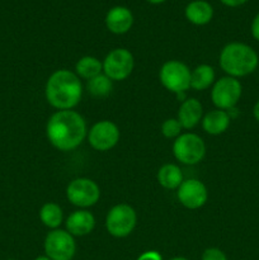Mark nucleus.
Masks as SVG:
<instances>
[{
    "label": "nucleus",
    "instance_id": "obj_1",
    "mask_svg": "<svg viewBox=\"0 0 259 260\" xmlns=\"http://www.w3.org/2000/svg\"><path fill=\"white\" fill-rule=\"evenodd\" d=\"M46 135L53 147L60 151H71L80 146L88 136L86 122L73 109L57 111L46 124Z\"/></svg>",
    "mask_w": 259,
    "mask_h": 260
},
{
    "label": "nucleus",
    "instance_id": "obj_2",
    "mask_svg": "<svg viewBox=\"0 0 259 260\" xmlns=\"http://www.w3.org/2000/svg\"><path fill=\"white\" fill-rule=\"evenodd\" d=\"M45 95L48 104L57 111H69L75 108L81 101L83 85L75 73L66 69L51 74L46 83Z\"/></svg>",
    "mask_w": 259,
    "mask_h": 260
},
{
    "label": "nucleus",
    "instance_id": "obj_3",
    "mask_svg": "<svg viewBox=\"0 0 259 260\" xmlns=\"http://www.w3.org/2000/svg\"><path fill=\"white\" fill-rule=\"evenodd\" d=\"M218 62L229 76L238 79L254 73L259 58L255 50L246 43L231 42L221 50Z\"/></svg>",
    "mask_w": 259,
    "mask_h": 260
},
{
    "label": "nucleus",
    "instance_id": "obj_4",
    "mask_svg": "<svg viewBox=\"0 0 259 260\" xmlns=\"http://www.w3.org/2000/svg\"><path fill=\"white\" fill-rule=\"evenodd\" d=\"M159 79L167 90L177 94L178 98L184 101V93L190 88V70L184 62L178 60L167 61L160 69Z\"/></svg>",
    "mask_w": 259,
    "mask_h": 260
},
{
    "label": "nucleus",
    "instance_id": "obj_5",
    "mask_svg": "<svg viewBox=\"0 0 259 260\" xmlns=\"http://www.w3.org/2000/svg\"><path fill=\"white\" fill-rule=\"evenodd\" d=\"M137 223L136 211L126 203L113 206L106 217V229L113 238H126L135 230Z\"/></svg>",
    "mask_w": 259,
    "mask_h": 260
},
{
    "label": "nucleus",
    "instance_id": "obj_6",
    "mask_svg": "<svg viewBox=\"0 0 259 260\" xmlns=\"http://www.w3.org/2000/svg\"><path fill=\"white\" fill-rule=\"evenodd\" d=\"M173 154L182 164L196 165L202 161L206 155L205 141L202 137L192 132L182 134L173 144Z\"/></svg>",
    "mask_w": 259,
    "mask_h": 260
},
{
    "label": "nucleus",
    "instance_id": "obj_7",
    "mask_svg": "<svg viewBox=\"0 0 259 260\" xmlns=\"http://www.w3.org/2000/svg\"><path fill=\"white\" fill-rule=\"evenodd\" d=\"M43 249L45 255L51 260H73L76 253V243L70 233L56 229L46 235Z\"/></svg>",
    "mask_w": 259,
    "mask_h": 260
},
{
    "label": "nucleus",
    "instance_id": "obj_8",
    "mask_svg": "<svg viewBox=\"0 0 259 260\" xmlns=\"http://www.w3.org/2000/svg\"><path fill=\"white\" fill-rule=\"evenodd\" d=\"M66 197L71 205L85 210L96 205L101 198V189L99 185L89 178H76L69 183Z\"/></svg>",
    "mask_w": 259,
    "mask_h": 260
},
{
    "label": "nucleus",
    "instance_id": "obj_9",
    "mask_svg": "<svg viewBox=\"0 0 259 260\" xmlns=\"http://www.w3.org/2000/svg\"><path fill=\"white\" fill-rule=\"evenodd\" d=\"M243 94V86L236 78L223 76L218 79L211 90V99L217 109L230 111L235 108Z\"/></svg>",
    "mask_w": 259,
    "mask_h": 260
},
{
    "label": "nucleus",
    "instance_id": "obj_10",
    "mask_svg": "<svg viewBox=\"0 0 259 260\" xmlns=\"http://www.w3.org/2000/svg\"><path fill=\"white\" fill-rule=\"evenodd\" d=\"M103 74L112 81H122L131 75L135 66L134 55L127 48H114L106 56Z\"/></svg>",
    "mask_w": 259,
    "mask_h": 260
},
{
    "label": "nucleus",
    "instance_id": "obj_11",
    "mask_svg": "<svg viewBox=\"0 0 259 260\" xmlns=\"http://www.w3.org/2000/svg\"><path fill=\"white\" fill-rule=\"evenodd\" d=\"M119 128L114 122L103 119L91 126L88 132V141L96 151H108L119 141Z\"/></svg>",
    "mask_w": 259,
    "mask_h": 260
},
{
    "label": "nucleus",
    "instance_id": "obj_12",
    "mask_svg": "<svg viewBox=\"0 0 259 260\" xmlns=\"http://www.w3.org/2000/svg\"><path fill=\"white\" fill-rule=\"evenodd\" d=\"M177 197L180 205L188 210H198L207 202L208 192L206 185L198 179L183 180L177 189Z\"/></svg>",
    "mask_w": 259,
    "mask_h": 260
},
{
    "label": "nucleus",
    "instance_id": "obj_13",
    "mask_svg": "<svg viewBox=\"0 0 259 260\" xmlns=\"http://www.w3.org/2000/svg\"><path fill=\"white\" fill-rule=\"evenodd\" d=\"M106 27L114 35H124L134 24V14L126 7H113L106 14Z\"/></svg>",
    "mask_w": 259,
    "mask_h": 260
},
{
    "label": "nucleus",
    "instance_id": "obj_14",
    "mask_svg": "<svg viewBox=\"0 0 259 260\" xmlns=\"http://www.w3.org/2000/svg\"><path fill=\"white\" fill-rule=\"evenodd\" d=\"M95 226V217L86 210L74 211L66 218V231L73 236L89 235Z\"/></svg>",
    "mask_w": 259,
    "mask_h": 260
},
{
    "label": "nucleus",
    "instance_id": "obj_15",
    "mask_svg": "<svg viewBox=\"0 0 259 260\" xmlns=\"http://www.w3.org/2000/svg\"><path fill=\"white\" fill-rule=\"evenodd\" d=\"M203 116V107L196 98H187L180 103L178 109V121L182 128L190 129L197 126Z\"/></svg>",
    "mask_w": 259,
    "mask_h": 260
},
{
    "label": "nucleus",
    "instance_id": "obj_16",
    "mask_svg": "<svg viewBox=\"0 0 259 260\" xmlns=\"http://www.w3.org/2000/svg\"><path fill=\"white\" fill-rule=\"evenodd\" d=\"M185 18L195 25H205L213 18V8L206 0H193L185 7Z\"/></svg>",
    "mask_w": 259,
    "mask_h": 260
},
{
    "label": "nucleus",
    "instance_id": "obj_17",
    "mask_svg": "<svg viewBox=\"0 0 259 260\" xmlns=\"http://www.w3.org/2000/svg\"><path fill=\"white\" fill-rule=\"evenodd\" d=\"M231 118L229 113L222 109L210 111L202 119V127L208 135L217 136L223 134L230 126Z\"/></svg>",
    "mask_w": 259,
    "mask_h": 260
},
{
    "label": "nucleus",
    "instance_id": "obj_18",
    "mask_svg": "<svg viewBox=\"0 0 259 260\" xmlns=\"http://www.w3.org/2000/svg\"><path fill=\"white\" fill-rule=\"evenodd\" d=\"M213 84H215V70L212 66L202 63L190 71V88L195 90H206Z\"/></svg>",
    "mask_w": 259,
    "mask_h": 260
},
{
    "label": "nucleus",
    "instance_id": "obj_19",
    "mask_svg": "<svg viewBox=\"0 0 259 260\" xmlns=\"http://www.w3.org/2000/svg\"><path fill=\"white\" fill-rule=\"evenodd\" d=\"M157 182L165 189H178L183 183V173L175 164H165L157 170Z\"/></svg>",
    "mask_w": 259,
    "mask_h": 260
},
{
    "label": "nucleus",
    "instance_id": "obj_20",
    "mask_svg": "<svg viewBox=\"0 0 259 260\" xmlns=\"http://www.w3.org/2000/svg\"><path fill=\"white\" fill-rule=\"evenodd\" d=\"M103 71V63L94 56H84L75 63V74L81 79L90 80Z\"/></svg>",
    "mask_w": 259,
    "mask_h": 260
},
{
    "label": "nucleus",
    "instance_id": "obj_21",
    "mask_svg": "<svg viewBox=\"0 0 259 260\" xmlns=\"http://www.w3.org/2000/svg\"><path fill=\"white\" fill-rule=\"evenodd\" d=\"M40 220L46 228L56 230L60 228L63 220V212L58 205L53 202H47L41 207Z\"/></svg>",
    "mask_w": 259,
    "mask_h": 260
},
{
    "label": "nucleus",
    "instance_id": "obj_22",
    "mask_svg": "<svg viewBox=\"0 0 259 260\" xmlns=\"http://www.w3.org/2000/svg\"><path fill=\"white\" fill-rule=\"evenodd\" d=\"M112 89H113V81L104 74H99L95 78L88 80V84H86V90L94 98H104L109 95L112 93Z\"/></svg>",
    "mask_w": 259,
    "mask_h": 260
},
{
    "label": "nucleus",
    "instance_id": "obj_23",
    "mask_svg": "<svg viewBox=\"0 0 259 260\" xmlns=\"http://www.w3.org/2000/svg\"><path fill=\"white\" fill-rule=\"evenodd\" d=\"M182 132V126L177 118H168L161 124V134L167 139H177Z\"/></svg>",
    "mask_w": 259,
    "mask_h": 260
},
{
    "label": "nucleus",
    "instance_id": "obj_24",
    "mask_svg": "<svg viewBox=\"0 0 259 260\" xmlns=\"http://www.w3.org/2000/svg\"><path fill=\"white\" fill-rule=\"evenodd\" d=\"M201 260H228V256L221 249L218 248H207L202 253Z\"/></svg>",
    "mask_w": 259,
    "mask_h": 260
},
{
    "label": "nucleus",
    "instance_id": "obj_25",
    "mask_svg": "<svg viewBox=\"0 0 259 260\" xmlns=\"http://www.w3.org/2000/svg\"><path fill=\"white\" fill-rule=\"evenodd\" d=\"M136 260H163V256L159 251L147 250L145 253H142L141 255H139V258Z\"/></svg>",
    "mask_w": 259,
    "mask_h": 260
},
{
    "label": "nucleus",
    "instance_id": "obj_26",
    "mask_svg": "<svg viewBox=\"0 0 259 260\" xmlns=\"http://www.w3.org/2000/svg\"><path fill=\"white\" fill-rule=\"evenodd\" d=\"M251 36L254 37V40H256L259 42V13L254 17L253 22H251Z\"/></svg>",
    "mask_w": 259,
    "mask_h": 260
},
{
    "label": "nucleus",
    "instance_id": "obj_27",
    "mask_svg": "<svg viewBox=\"0 0 259 260\" xmlns=\"http://www.w3.org/2000/svg\"><path fill=\"white\" fill-rule=\"evenodd\" d=\"M220 2L222 3L223 5H226V7L238 8V7H241V5L245 4L248 0H220Z\"/></svg>",
    "mask_w": 259,
    "mask_h": 260
},
{
    "label": "nucleus",
    "instance_id": "obj_28",
    "mask_svg": "<svg viewBox=\"0 0 259 260\" xmlns=\"http://www.w3.org/2000/svg\"><path fill=\"white\" fill-rule=\"evenodd\" d=\"M253 116H254V118H255L256 121L259 122V99H258V102H256L255 106H254V108H253Z\"/></svg>",
    "mask_w": 259,
    "mask_h": 260
},
{
    "label": "nucleus",
    "instance_id": "obj_29",
    "mask_svg": "<svg viewBox=\"0 0 259 260\" xmlns=\"http://www.w3.org/2000/svg\"><path fill=\"white\" fill-rule=\"evenodd\" d=\"M146 2L150 3V4L157 5V4H163V3L167 2V0H146Z\"/></svg>",
    "mask_w": 259,
    "mask_h": 260
},
{
    "label": "nucleus",
    "instance_id": "obj_30",
    "mask_svg": "<svg viewBox=\"0 0 259 260\" xmlns=\"http://www.w3.org/2000/svg\"><path fill=\"white\" fill-rule=\"evenodd\" d=\"M35 260H51V259L46 255H41V256H37Z\"/></svg>",
    "mask_w": 259,
    "mask_h": 260
},
{
    "label": "nucleus",
    "instance_id": "obj_31",
    "mask_svg": "<svg viewBox=\"0 0 259 260\" xmlns=\"http://www.w3.org/2000/svg\"><path fill=\"white\" fill-rule=\"evenodd\" d=\"M170 260H188V259L184 258V256H174V258H172Z\"/></svg>",
    "mask_w": 259,
    "mask_h": 260
},
{
    "label": "nucleus",
    "instance_id": "obj_32",
    "mask_svg": "<svg viewBox=\"0 0 259 260\" xmlns=\"http://www.w3.org/2000/svg\"><path fill=\"white\" fill-rule=\"evenodd\" d=\"M8 260H14V259H8Z\"/></svg>",
    "mask_w": 259,
    "mask_h": 260
}]
</instances>
